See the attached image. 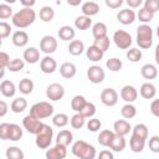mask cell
<instances>
[{
  "instance_id": "cell-7",
  "label": "cell",
  "mask_w": 159,
  "mask_h": 159,
  "mask_svg": "<svg viewBox=\"0 0 159 159\" xmlns=\"http://www.w3.org/2000/svg\"><path fill=\"white\" fill-rule=\"evenodd\" d=\"M57 46H58L57 40L51 35H45L40 41V50L47 56L53 53L57 50Z\"/></svg>"
},
{
  "instance_id": "cell-30",
  "label": "cell",
  "mask_w": 159,
  "mask_h": 159,
  "mask_svg": "<svg viewBox=\"0 0 159 159\" xmlns=\"http://www.w3.org/2000/svg\"><path fill=\"white\" fill-rule=\"evenodd\" d=\"M26 107H27V101L24 97L15 98L10 104V108H11V111L14 113H21V112H24L26 109Z\"/></svg>"
},
{
  "instance_id": "cell-53",
  "label": "cell",
  "mask_w": 159,
  "mask_h": 159,
  "mask_svg": "<svg viewBox=\"0 0 159 159\" xmlns=\"http://www.w3.org/2000/svg\"><path fill=\"white\" fill-rule=\"evenodd\" d=\"M11 32V26L10 24L5 22V21H1L0 22V37L1 39H6Z\"/></svg>"
},
{
  "instance_id": "cell-12",
  "label": "cell",
  "mask_w": 159,
  "mask_h": 159,
  "mask_svg": "<svg viewBox=\"0 0 159 159\" xmlns=\"http://www.w3.org/2000/svg\"><path fill=\"white\" fill-rule=\"evenodd\" d=\"M67 155V147L56 144L53 148H50L46 150V159H65Z\"/></svg>"
},
{
  "instance_id": "cell-25",
  "label": "cell",
  "mask_w": 159,
  "mask_h": 159,
  "mask_svg": "<svg viewBox=\"0 0 159 159\" xmlns=\"http://www.w3.org/2000/svg\"><path fill=\"white\" fill-rule=\"evenodd\" d=\"M86 56H87V58H88L89 61H92V62H98V61H101V60L103 58L104 52H103L102 50H99L98 47H96L94 45H91V46L86 50Z\"/></svg>"
},
{
  "instance_id": "cell-11",
  "label": "cell",
  "mask_w": 159,
  "mask_h": 159,
  "mask_svg": "<svg viewBox=\"0 0 159 159\" xmlns=\"http://www.w3.org/2000/svg\"><path fill=\"white\" fill-rule=\"evenodd\" d=\"M101 102L107 107H113L118 103V93L114 88H104L101 92Z\"/></svg>"
},
{
  "instance_id": "cell-46",
  "label": "cell",
  "mask_w": 159,
  "mask_h": 159,
  "mask_svg": "<svg viewBox=\"0 0 159 159\" xmlns=\"http://www.w3.org/2000/svg\"><path fill=\"white\" fill-rule=\"evenodd\" d=\"M24 67H25V61L24 60H21V58H14V60H11L7 70L10 72H19V71L24 70Z\"/></svg>"
},
{
  "instance_id": "cell-6",
  "label": "cell",
  "mask_w": 159,
  "mask_h": 159,
  "mask_svg": "<svg viewBox=\"0 0 159 159\" xmlns=\"http://www.w3.org/2000/svg\"><path fill=\"white\" fill-rule=\"evenodd\" d=\"M113 41L117 47H119L122 50H127L132 45V36L129 32H127L124 30H117L113 34Z\"/></svg>"
},
{
  "instance_id": "cell-41",
  "label": "cell",
  "mask_w": 159,
  "mask_h": 159,
  "mask_svg": "<svg viewBox=\"0 0 159 159\" xmlns=\"http://www.w3.org/2000/svg\"><path fill=\"white\" fill-rule=\"evenodd\" d=\"M6 158L7 159H24V152L19 147H9L6 149Z\"/></svg>"
},
{
  "instance_id": "cell-2",
  "label": "cell",
  "mask_w": 159,
  "mask_h": 159,
  "mask_svg": "<svg viewBox=\"0 0 159 159\" xmlns=\"http://www.w3.org/2000/svg\"><path fill=\"white\" fill-rule=\"evenodd\" d=\"M72 153L78 159H94L97 155L96 148L92 144L81 139L72 144Z\"/></svg>"
},
{
  "instance_id": "cell-17",
  "label": "cell",
  "mask_w": 159,
  "mask_h": 159,
  "mask_svg": "<svg viewBox=\"0 0 159 159\" xmlns=\"http://www.w3.org/2000/svg\"><path fill=\"white\" fill-rule=\"evenodd\" d=\"M11 41L12 43L16 46V47H24L27 45L29 42V35L27 32H25L24 30H17L12 34V37H11Z\"/></svg>"
},
{
  "instance_id": "cell-47",
  "label": "cell",
  "mask_w": 159,
  "mask_h": 159,
  "mask_svg": "<svg viewBox=\"0 0 159 159\" xmlns=\"http://www.w3.org/2000/svg\"><path fill=\"white\" fill-rule=\"evenodd\" d=\"M80 113H81L84 118H92V117L96 114V106H94L92 102H87Z\"/></svg>"
},
{
  "instance_id": "cell-52",
  "label": "cell",
  "mask_w": 159,
  "mask_h": 159,
  "mask_svg": "<svg viewBox=\"0 0 159 159\" xmlns=\"http://www.w3.org/2000/svg\"><path fill=\"white\" fill-rule=\"evenodd\" d=\"M148 147L153 153H159V135H153L149 138Z\"/></svg>"
},
{
  "instance_id": "cell-32",
  "label": "cell",
  "mask_w": 159,
  "mask_h": 159,
  "mask_svg": "<svg viewBox=\"0 0 159 159\" xmlns=\"http://www.w3.org/2000/svg\"><path fill=\"white\" fill-rule=\"evenodd\" d=\"M91 25H92V20H91V17L84 16V15L77 16V17H76V20H75V26H76V29L82 30V31H83V30L89 29V27H91Z\"/></svg>"
},
{
  "instance_id": "cell-4",
  "label": "cell",
  "mask_w": 159,
  "mask_h": 159,
  "mask_svg": "<svg viewBox=\"0 0 159 159\" xmlns=\"http://www.w3.org/2000/svg\"><path fill=\"white\" fill-rule=\"evenodd\" d=\"M53 106L50 102L42 101V102H37L35 104L31 106L30 108V113L32 117L37 118V119H43V118H48L50 116L53 114Z\"/></svg>"
},
{
  "instance_id": "cell-5",
  "label": "cell",
  "mask_w": 159,
  "mask_h": 159,
  "mask_svg": "<svg viewBox=\"0 0 159 159\" xmlns=\"http://www.w3.org/2000/svg\"><path fill=\"white\" fill-rule=\"evenodd\" d=\"M52 138H53V129L48 124L43 123L40 132L36 134V139H35L36 147H39L40 149H47L51 145Z\"/></svg>"
},
{
  "instance_id": "cell-49",
  "label": "cell",
  "mask_w": 159,
  "mask_h": 159,
  "mask_svg": "<svg viewBox=\"0 0 159 159\" xmlns=\"http://www.w3.org/2000/svg\"><path fill=\"white\" fill-rule=\"evenodd\" d=\"M12 16H14L12 15V9L7 4H5V2L0 4V19L5 20V19L12 17Z\"/></svg>"
},
{
  "instance_id": "cell-26",
  "label": "cell",
  "mask_w": 159,
  "mask_h": 159,
  "mask_svg": "<svg viewBox=\"0 0 159 159\" xmlns=\"http://www.w3.org/2000/svg\"><path fill=\"white\" fill-rule=\"evenodd\" d=\"M73 140V135L68 129H62L56 135V144H61L65 147H68Z\"/></svg>"
},
{
  "instance_id": "cell-13",
  "label": "cell",
  "mask_w": 159,
  "mask_h": 159,
  "mask_svg": "<svg viewBox=\"0 0 159 159\" xmlns=\"http://www.w3.org/2000/svg\"><path fill=\"white\" fill-rule=\"evenodd\" d=\"M135 12L132 9H123L117 14V20L122 25H130L135 21Z\"/></svg>"
},
{
  "instance_id": "cell-14",
  "label": "cell",
  "mask_w": 159,
  "mask_h": 159,
  "mask_svg": "<svg viewBox=\"0 0 159 159\" xmlns=\"http://www.w3.org/2000/svg\"><path fill=\"white\" fill-rule=\"evenodd\" d=\"M120 97L124 102L132 103L138 98V91L135 89V87H133L130 84H125L120 89Z\"/></svg>"
},
{
  "instance_id": "cell-63",
  "label": "cell",
  "mask_w": 159,
  "mask_h": 159,
  "mask_svg": "<svg viewBox=\"0 0 159 159\" xmlns=\"http://www.w3.org/2000/svg\"><path fill=\"white\" fill-rule=\"evenodd\" d=\"M80 4H81V0H77V1H71V0H68V5L77 6V5H80Z\"/></svg>"
},
{
  "instance_id": "cell-23",
  "label": "cell",
  "mask_w": 159,
  "mask_h": 159,
  "mask_svg": "<svg viewBox=\"0 0 159 159\" xmlns=\"http://www.w3.org/2000/svg\"><path fill=\"white\" fill-rule=\"evenodd\" d=\"M114 137H116V133H114L113 130L104 129V130H101V132H99L97 140H98V143H99L101 145H103V147H109L111 143H112V140L114 139Z\"/></svg>"
},
{
  "instance_id": "cell-50",
  "label": "cell",
  "mask_w": 159,
  "mask_h": 159,
  "mask_svg": "<svg viewBox=\"0 0 159 159\" xmlns=\"http://www.w3.org/2000/svg\"><path fill=\"white\" fill-rule=\"evenodd\" d=\"M143 7L149 10L150 12L155 14L157 11H159V0H145Z\"/></svg>"
},
{
  "instance_id": "cell-58",
  "label": "cell",
  "mask_w": 159,
  "mask_h": 159,
  "mask_svg": "<svg viewBox=\"0 0 159 159\" xmlns=\"http://www.w3.org/2000/svg\"><path fill=\"white\" fill-rule=\"evenodd\" d=\"M98 159H114V157H113V153H112L111 150L104 149V150H101V152H99Z\"/></svg>"
},
{
  "instance_id": "cell-42",
  "label": "cell",
  "mask_w": 159,
  "mask_h": 159,
  "mask_svg": "<svg viewBox=\"0 0 159 159\" xmlns=\"http://www.w3.org/2000/svg\"><path fill=\"white\" fill-rule=\"evenodd\" d=\"M84 122H86V118L81 114V113H75L71 119H70V123H71V127L75 128V129H81L83 125H84Z\"/></svg>"
},
{
  "instance_id": "cell-36",
  "label": "cell",
  "mask_w": 159,
  "mask_h": 159,
  "mask_svg": "<svg viewBox=\"0 0 159 159\" xmlns=\"http://www.w3.org/2000/svg\"><path fill=\"white\" fill-rule=\"evenodd\" d=\"M86 103H87L86 98H84L83 96H81V94H77V96H75V97L71 99V107H72V109H73L76 113H80V112L82 111V108L84 107Z\"/></svg>"
},
{
  "instance_id": "cell-31",
  "label": "cell",
  "mask_w": 159,
  "mask_h": 159,
  "mask_svg": "<svg viewBox=\"0 0 159 159\" xmlns=\"http://www.w3.org/2000/svg\"><path fill=\"white\" fill-rule=\"evenodd\" d=\"M107 25L104 22H96L92 26V35L94 39H101L107 36Z\"/></svg>"
},
{
  "instance_id": "cell-39",
  "label": "cell",
  "mask_w": 159,
  "mask_h": 159,
  "mask_svg": "<svg viewBox=\"0 0 159 159\" xmlns=\"http://www.w3.org/2000/svg\"><path fill=\"white\" fill-rule=\"evenodd\" d=\"M34 82L30 78H22L20 82H19V89L22 94H30L34 89Z\"/></svg>"
},
{
  "instance_id": "cell-51",
  "label": "cell",
  "mask_w": 159,
  "mask_h": 159,
  "mask_svg": "<svg viewBox=\"0 0 159 159\" xmlns=\"http://www.w3.org/2000/svg\"><path fill=\"white\" fill-rule=\"evenodd\" d=\"M101 127H102V123L97 118H91L87 123V129L89 132H98L101 129Z\"/></svg>"
},
{
  "instance_id": "cell-21",
  "label": "cell",
  "mask_w": 159,
  "mask_h": 159,
  "mask_svg": "<svg viewBox=\"0 0 159 159\" xmlns=\"http://www.w3.org/2000/svg\"><path fill=\"white\" fill-rule=\"evenodd\" d=\"M139 93H140V96H142L143 98H145V99H152V98H154L155 94H157V88H155V86H154L153 83L145 82V83H143V84L140 86Z\"/></svg>"
},
{
  "instance_id": "cell-62",
  "label": "cell",
  "mask_w": 159,
  "mask_h": 159,
  "mask_svg": "<svg viewBox=\"0 0 159 159\" xmlns=\"http://www.w3.org/2000/svg\"><path fill=\"white\" fill-rule=\"evenodd\" d=\"M154 58H155L157 65L159 66V43H158L157 47H155V51H154Z\"/></svg>"
},
{
  "instance_id": "cell-8",
  "label": "cell",
  "mask_w": 159,
  "mask_h": 159,
  "mask_svg": "<svg viewBox=\"0 0 159 159\" xmlns=\"http://www.w3.org/2000/svg\"><path fill=\"white\" fill-rule=\"evenodd\" d=\"M42 124H43V123H42L40 119H37V118L32 117L31 114H27V116L22 119V125H24V128H25L29 133L35 134V135L40 132V129H41Z\"/></svg>"
},
{
  "instance_id": "cell-22",
  "label": "cell",
  "mask_w": 159,
  "mask_h": 159,
  "mask_svg": "<svg viewBox=\"0 0 159 159\" xmlns=\"http://www.w3.org/2000/svg\"><path fill=\"white\" fill-rule=\"evenodd\" d=\"M140 75L145 80H154L158 76V68L153 63H145L140 68Z\"/></svg>"
},
{
  "instance_id": "cell-61",
  "label": "cell",
  "mask_w": 159,
  "mask_h": 159,
  "mask_svg": "<svg viewBox=\"0 0 159 159\" xmlns=\"http://www.w3.org/2000/svg\"><path fill=\"white\" fill-rule=\"evenodd\" d=\"M20 2L24 7H30V9H32V6L36 4L35 0H20Z\"/></svg>"
},
{
  "instance_id": "cell-48",
  "label": "cell",
  "mask_w": 159,
  "mask_h": 159,
  "mask_svg": "<svg viewBox=\"0 0 159 159\" xmlns=\"http://www.w3.org/2000/svg\"><path fill=\"white\" fill-rule=\"evenodd\" d=\"M127 58L130 62H138L142 58V50L139 48H129L127 51Z\"/></svg>"
},
{
  "instance_id": "cell-15",
  "label": "cell",
  "mask_w": 159,
  "mask_h": 159,
  "mask_svg": "<svg viewBox=\"0 0 159 159\" xmlns=\"http://www.w3.org/2000/svg\"><path fill=\"white\" fill-rule=\"evenodd\" d=\"M40 68L43 73L46 75H50V73H53L57 68V62L55 58H52L51 56H45L41 61H40Z\"/></svg>"
},
{
  "instance_id": "cell-19",
  "label": "cell",
  "mask_w": 159,
  "mask_h": 159,
  "mask_svg": "<svg viewBox=\"0 0 159 159\" xmlns=\"http://www.w3.org/2000/svg\"><path fill=\"white\" fill-rule=\"evenodd\" d=\"M24 61H26L27 63H37L40 61V51L36 48V47H27L25 51H24Z\"/></svg>"
},
{
  "instance_id": "cell-35",
  "label": "cell",
  "mask_w": 159,
  "mask_h": 159,
  "mask_svg": "<svg viewBox=\"0 0 159 159\" xmlns=\"http://www.w3.org/2000/svg\"><path fill=\"white\" fill-rule=\"evenodd\" d=\"M22 138V129L16 123H10V133H9V140L17 142Z\"/></svg>"
},
{
  "instance_id": "cell-33",
  "label": "cell",
  "mask_w": 159,
  "mask_h": 159,
  "mask_svg": "<svg viewBox=\"0 0 159 159\" xmlns=\"http://www.w3.org/2000/svg\"><path fill=\"white\" fill-rule=\"evenodd\" d=\"M125 145H127V142H125L124 137H122V135H117V134H116V137H114V139L112 140L109 148H111L113 152L119 153V152H122V150L125 148Z\"/></svg>"
},
{
  "instance_id": "cell-38",
  "label": "cell",
  "mask_w": 159,
  "mask_h": 159,
  "mask_svg": "<svg viewBox=\"0 0 159 159\" xmlns=\"http://www.w3.org/2000/svg\"><path fill=\"white\" fill-rule=\"evenodd\" d=\"M39 15H40V19L43 22H50L55 17V10L51 6H43V7H41Z\"/></svg>"
},
{
  "instance_id": "cell-60",
  "label": "cell",
  "mask_w": 159,
  "mask_h": 159,
  "mask_svg": "<svg viewBox=\"0 0 159 159\" xmlns=\"http://www.w3.org/2000/svg\"><path fill=\"white\" fill-rule=\"evenodd\" d=\"M7 113V104L5 101H0V117H4Z\"/></svg>"
},
{
  "instance_id": "cell-45",
  "label": "cell",
  "mask_w": 159,
  "mask_h": 159,
  "mask_svg": "<svg viewBox=\"0 0 159 159\" xmlns=\"http://www.w3.org/2000/svg\"><path fill=\"white\" fill-rule=\"evenodd\" d=\"M93 45H94L96 47H98L99 50H102L103 52H106V51L109 48L111 40H109L108 36H104V37H101V39H94Z\"/></svg>"
},
{
  "instance_id": "cell-27",
  "label": "cell",
  "mask_w": 159,
  "mask_h": 159,
  "mask_svg": "<svg viewBox=\"0 0 159 159\" xmlns=\"http://www.w3.org/2000/svg\"><path fill=\"white\" fill-rule=\"evenodd\" d=\"M0 92L4 97H14V94L16 92V87H15L14 82H11L9 80H4L0 84Z\"/></svg>"
},
{
  "instance_id": "cell-57",
  "label": "cell",
  "mask_w": 159,
  "mask_h": 159,
  "mask_svg": "<svg viewBox=\"0 0 159 159\" xmlns=\"http://www.w3.org/2000/svg\"><path fill=\"white\" fill-rule=\"evenodd\" d=\"M150 112H152L153 116L159 117V98L158 99H154L150 103Z\"/></svg>"
},
{
  "instance_id": "cell-64",
  "label": "cell",
  "mask_w": 159,
  "mask_h": 159,
  "mask_svg": "<svg viewBox=\"0 0 159 159\" xmlns=\"http://www.w3.org/2000/svg\"><path fill=\"white\" fill-rule=\"evenodd\" d=\"M157 35H158V37H159V25H158V27H157Z\"/></svg>"
},
{
  "instance_id": "cell-59",
  "label": "cell",
  "mask_w": 159,
  "mask_h": 159,
  "mask_svg": "<svg viewBox=\"0 0 159 159\" xmlns=\"http://www.w3.org/2000/svg\"><path fill=\"white\" fill-rule=\"evenodd\" d=\"M143 4L142 0H127V5L129 6V9H137Z\"/></svg>"
},
{
  "instance_id": "cell-10",
  "label": "cell",
  "mask_w": 159,
  "mask_h": 159,
  "mask_svg": "<svg viewBox=\"0 0 159 159\" xmlns=\"http://www.w3.org/2000/svg\"><path fill=\"white\" fill-rule=\"evenodd\" d=\"M65 96V88L60 83H51L46 88V97L50 101H60Z\"/></svg>"
},
{
  "instance_id": "cell-43",
  "label": "cell",
  "mask_w": 159,
  "mask_h": 159,
  "mask_svg": "<svg viewBox=\"0 0 159 159\" xmlns=\"http://www.w3.org/2000/svg\"><path fill=\"white\" fill-rule=\"evenodd\" d=\"M138 19H139V21H142L143 24H145V25H148V22H150L152 20H153V17H154V14L153 12H150L149 10H147V9H144V7H142L139 11H138Z\"/></svg>"
},
{
  "instance_id": "cell-16",
  "label": "cell",
  "mask_w": 159,
  "mask_h": 159,
  "mask_svg": "<svg viewBox=\"0 0 159 159\" xmlns=\"http://www.w3.org/2000/svg\"><path fill=\"white\" fill-rule=\"evenodd\" d=\"M132 129L130 124L128 120L125 119H118L114 122L113 124V132L117 134V135H122V137H125L127 134H129V130Z\"/></svg>"
},
{
  "instance_id": "cell-34",
  "label": "cell",
  "mask_w": 159,
  "mask_h": 159,
  "mask_svg": "<svg viewBox=\"0 0 159 159\" xmlns=\"http://www.w3.org/2000/svg\"><path fill=\"white\" fill-rule=\"evenodd\" d=\"M132 130H133L132 135H135V137H138V138H140V139H144V140L148 139V127H147L144 123L135 124Z\"/></svg>"
},
{
  "instance_id": "cell-24",
  "label": "cell",
  "mask_w": 159,
  "mask_h": 159,
  "mask_svg": "<svg viewBox=\"0 0 159 159\" xmlns=\"http://www.w3.org/2000/svg\"><path fill=\"white\" fill-rule=\"evenodd\" d=\"M57 34H58V37H60L62 41H73L75 35H76L73 27L70 26V25H63V26H61V27L58 29V32H57Z\"/></svg>"
},
{
  "instance_id": "cell-18",
  "label": "cell",
  "mask_w": 159,
  "mask_h": 159,
  "mask_svg": "<svg viewBox=\"0 0 159 159\" xmlns=\"http://www.w3.org/2000/svg\"><path fill=\"white\" fill-rule=\"evenodd\" d=\"M60 73L63 78H73L77 73V68L75 66V63L72 62H63L61 66H60Z\"/></svg>"
},
{
  "instance_id": "cell-1",
  "label": "cell",
  "mask_w": 159,
  "mask_h": 159,
  "mask_svg": "<svg viewBox=\"0 0 159 159\" xmlns=\"http://www.w3.org/2000/svg\"><path fill=\"white\" fill-rule=\"evenodd\" d=\"M35 20H36V12H35V10H32L30 7H22L16 14H14V16L11 17L12 25L19 29L29 27L30 25H32L35 22Z\"/></svg>"
},
{
  "instance_id": "cell-56",
  "label": "cell",
  "mask_w": 159,
  "mask_h": 159,
  "mask_svg": "<svg viewBox=\"0 0 159 159\" xmlns=\"http://www.w3.org/2000/svg\"><path fill=\"white\" fill-rule=\"evenodd\" d=\"M106 5L111 9H119L123 5V0H106Z\"/></svg>"
},
{
  "instance_id": "cell-9",
  "label": "cell",
  "mask_w": 159,
  "mask_h": 159,
  "mask_svg": "<svg viewBox=\"0 0 159 159\" xmlns=\"http://www.w3.org/2000/svg\"><path fill=\"white\" fill-rule=\"evenodd\" d=\"M87 77H88V80L92 83L97 84V83H102L103 82V80L106 77V73H104V70L101 66L93 65V66L88 67V70H87Z\"/></svg>"
},
{
  "instance_id": "cell-54",
  "label": "cell",
  "mask_w": 159,
  "mask_h": 159,
  "mask_svg": "<svg viewBox=\"0 0 159 159\" xmlns=\"http://www.w3.org/2000/svg\"><path fill=\"white\" fill-rule=\"evenodd\" d=\"M10 133V123H1L0 124V138L2 140H9Z\"/></svg>"
},
{
  "instance_id": "cell-3",
  "label": "cell",
  "mask_w": 159,
  "mask_h": 159,
  "mask_svg": "<svg viewBox=\"0 0 159 159\" xmlns=\"http://www.w3.org/2000/svg\"><path fill=\"white\" fill-rule=\"evenodd\" d=\"M137 43L139 48L147 50L153 45V30L149 25L142 24L137 27Z\"/></svg>"
},
{
  "instance_id": "cell-28",
  "label": "cell",
  "mask_w": 159,
  "mask_h": 159,
  "mask_svg": "<svg viewBox=\"0 0 159 159\" xmlns=\"http://www.w3.org/2000/svg\"><path fill=\"white\" fill-rule=\"evenodd\" d=\"M129 147H130V150L133 153H140V152H143V149L145 147V140L140 139V138H138L135 135H130Z\"/></svg>"
},
{
  "instance_id": "cell-44",
  "label": "cell",
  "mask_w": 159,
  "mask_h": 159,
  "mask_svg": "<svg viewBox=\"0 0 159 159\" xmlns=\"http://www.w3.org/2000/svg\"><path fill=\"white\" fill-rule=\"evenodd\" d=\"M106 66H107V68H108L109 71H112V72H117V71H119V70L122 68L123 63H122V61H120L119 58H117V57H112V58H108V60H107Z\"/></svg>"
},
{
  "instance_id": "cell-20",
  "label": "cell",
  "mask_w": 159,
  "mask_h": 159,
  "mask_svg": "<svg viewBox=\"0 0 159 159\" xmlns=\"http://www.w3.org/2000/svg\"><path fill=\"white\" fill-rule=\"evenodd\" d=\"M81 10H82V14L84 16L91 17V16H94L99 12V5L96 1H86L82 4Z\"/></svg>"
},
{
  "instance_id": "cell-55",
  "label": "cell",
  "mask_w": 159,
  "mask_h": 159,
  "mask_svg": "<svg viewBox=\"0 0 159 159\" xmlns=\"http://www.w3.org/2000/svg\"><path fill=\"white\" fill-rule=\"evenodd\" d=\"M10 56L6 53V52H4V51H1L0 52V67H1V70H5V68H7L9 67V65H10Z\"/></svg>"
},
{
  "instance_id": "cell-29",
  "label": "cell",
  "mask_w": 159,
  "mask_h": 159,
  "mask_svg": "<svg viewBox=\"0 0 159 159\" xmlns=\"http://www.w3.org/2000/svg\"><path fill=\"white\" fill-rule=\"evenodd\" d=\"M84 51V43L81 40H73L68 45V52L72 56H80Z\"/></svg>"
},
{
  "instance_id": "cell-37",
  "label": "cell",
  "mask_w": 159,
  "mask_h": 159,
  "mask_svg": "<svg viewBox=\"0 0 159 159\" xmlns=\"http://www.w3.org/2000/svg\"><path fill=\"white\" fill-rule=\"evenodd\" d=\"M120 114L125 119H132L137 116V108L132 103H125L120 109Z\"/></svg>"
},
{
  "instance_id": "cell-40",
  "label": "cell",
  "mask_w": 159,
  "mask_h": 159,
  "mask_svg": "<svg viewBox=\"0 0 159 159\" xmlns=\"http://www.w3.org/2000/svg\"><path fill=\"white\" fill-rule=\"evenodd\" d=\"M68 122H70V118H68V116H67L66 113H57V114H55L53 118H52L53 125H56V127H58V128L66 127V125L68 124Z\"/></svg>"
}]
</instances>
